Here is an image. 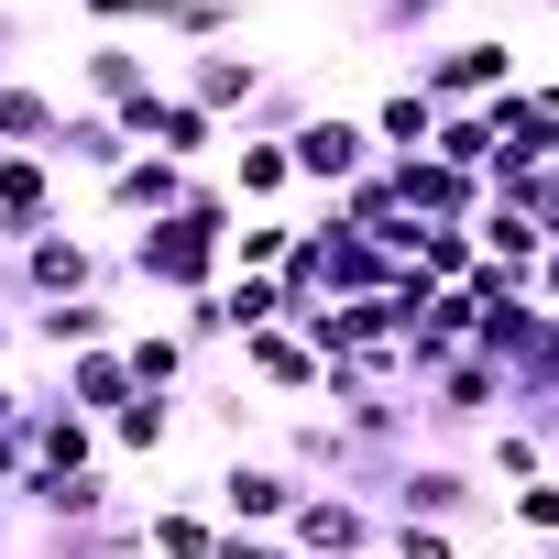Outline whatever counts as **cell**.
<instances>
[{"instance_id": "obj_10", "label": "cell", "mask_w": 559, "mask_h": 559, "mask_svg": "<svg viewBox=\"0 0 559 559\" xmlns=\"http://www.w3.org/2000/svg\"><path fill=\"white\" fill-rule=\"evenodd\" d=\"M286 548H297V559H373V548H384V515H373L362 493H330V483H319V493H297Z\"/></svg>"}, {"instance_id": "obj_8", "label": "cell", "mask_w": 559, "mask_h": 559, "mask_svg": "<svg viewBox=\"0 0 559 559\" xmlns=\"http://www.w3.org/2000/svg\"><path fill=\"white\" fill-rule=\"evenodd\" d=\"M0 504H12L23 526H110V515H132V504H121V483H110L99 461H88V472H45V461H34Z\"/></svg>"}, {"instance_id": "obj_40", "label": "cell", "mask_w": 559, "mask_h": 559, "mask_svg": "<svg viewBox=\"0 0 559 559\" xmlns=\"http://www.w3.org/2000/svg\"><path fill=\"white\" fill-rule=\"evenodd\" d=\"M0 319H23V252H0Z\"/></svg>"}, {"instance_id": "obj_34", "label": "cell", "mask_w": 559, "mask_h": 559, "mask_svg": "<svg viewBox=\"0 0 559 559\" xmlns=\"http://www.w3.org/2000/svg\"><path fill=\"white\" fill-rule=\"evenodd\" d=\"M187 352H230V308H219V286L209 297H176V319H165Z\"/></svg>"}, {"instance_id": "obj_31", "label": "cell", "mask_w": 559, "mask_h": 559, "mask_svg": "<svg viewBox=\"0 0 559 559\" xmlns=\"http://www.w3.org/2000/svg\"><path fill=\"white\" fill-rule=\"evenodd\" d=\"M493 504H504V537H526V548L559 537V472H537V483H515V493H493Z\"/></svg>"}, {"instance_id": "obj_43", "label": "cell", "mask_w": 559, "mask_h": 559, "mask_svg": "<svg viewBox=\"0 0 559 559\" xmlns=\"http://www.w3.org/2000/svg\"><path fill=\"white\" fill-rule=\"evenodd\" d=\"M12 548H23V515H12V504H0V559H12Z\"/></svg>"}, {"instance_id": "obj_21", "label": "cell", "mask_w": 559, "mask_h": 559, "mask_svg": "<svg viewBox=\"0 0 559 559\" xmlns=\"http://www.w3.org/2000/svg\"><path fill=\"white\" fill-rule=\"evenodd\" d=\"M56 406H78V417H110V406H132V373H121V341L110 352H78V362H56V384H45Z\"/></svg>"}, {"instance_id": "obj_41", "label": "cell", "mask_w": 559, "mask_h": 559, "mask_svg": "<svg viewBox=\"0 0 559 559\" xmlns=\"http://www.w3.org/2000/svg\"><path fill=\"white\" fill-rule=\"evenodd\" d=\"M12 45H23V12H0V78H12Z\"/></svg>"}, {"instance_id": "obj_6", "label": "cell", "mask_w": 559, "mask_h": 559, "mask_svg": "<svg viewBox=\"0 0 559 559\" xmlns=\"http://www.w3.org/2000/svg\"><path fill=\"white\" fill-rule=\"evenodd\" d=\"M286 165H297V198H341L362 165H373V132H362V110H308L297 132H286Z\"/></svg>"}, {"instance_id": "obj_1", "label": "cell", "mask_w": 559, "mask_h": 559, "mask_svg": "<svg viewBox=\"0 0 559 559\" xmlns=\"http://www.w3.org/2000/svg\"><path fill=\"white\" fill-rule=\"evenodd\" d=\"M230 274V252H219V230H198L187 209L176 219H143L121 252H110V286H143L154 308H176V297H209Z\"/></svg>"}, {"instance_id": "obj_46", "label": "cell", "mask_w": 559, "mask_h": 559, "mask_svg": "<svg viewBox=\"0 0 559 559\" xmlns=\"http://www.w3.org/2000/svg\"><path fill=\"white\" fill-rule=\"evenodd\" d=\"M373 559H384V548H373Z\"/></svg>"}, {"instance_id": "obj_9", "label": "cell", "mask_w": 559, "mask_h": 559, "mask_svg": "<svg viewBox=\"0 0 559 559\" xmlns=\"http://www.w3.org/2000/svg\"><path fill=\"white\" fill-rule=\"evenodd\" d=\"M99 286H110V252H99V230L56 219V230H34V241H23V308H56V297H99Z\"/></svg>"}, {"instance_id": "obj_38", "label": "cell", "mask_w": 559, "mask_h": 559, "mask_svg": "<svg viewBox=\"0 0 559 559\" xmlns=\"http://www.w3.org/2000/svg\"><path fill=\"white\" fill-rule=\"evenodd\" d=\"M209 559H297V548H286V526H219Z\"/></svg>"}, {"instance_id": "obj_26", "label": "cell", "mask_w": 559, "mask_h": 559, "mask_svg": "<svg viewBox=\"0 0 559 559\" xmlns=\"http://www.w3.org/2000/svg\"><path fill=\"white\" fill-rule=\"evenodd\" d=\"M252 0H165V34L154 45H241Z\"/></svg>"}, {"instance_id": "obj_2", "label": "cell", "mask_w": 559, "mask_h": 559, "mask_svg": "<svg viewBox=\"0 0 559 559\" xmlns=\"http://www.w3.org/2000/svg\"><path fill=\"white\" fill-rule=\"evenodd\" d=\"M395 78H406V88H417L428 110H493V99H504V88H515L526 67H515V45H504V34H450V45L406 56Z\"/></svg>"}, {"instance_id": "obj_45", "label": "cell", "mask_w": 559, "mask_h": 559, "mask_svg": "<svg viewBox=\"0 0 559 559\" xmlns=\"http://www.w3.org/2000/svg\"><path fill=\"white\" fill-rule=\"evenodd\" d=\"M548 23H559V0H548Z\"/></svg>"}, {"instance_id": "obj_3", "label": "cell", "mask_w": 559, "mask_h": 559, "mask_svg": "<svg viewBox=\"0 0 559 559\" xmlns=\"http://www.w3.org/2000/svg\"><path fill=\"white\" fill-rule=\"evenodd\" d=\"M384 515H417V526H450V537H483L504 504L472 483V461H439V450H406V472L384 483Z\"/></svg>"}, {"instance_id": "obj_32", "label": "cell", "mask_w": 559, "mask_h": 559, "mask_svg": "<svg viewBox=\"0 0 559 559\" xmlns=\"http://www.w3.org/2000/svg\"><path fill=\"white\" fill-rule=\"evenodd\" d=\"M428 154H439V165H461V176H493V132H483V110H439Z\"/></svg>"}, {"instance_id": "obj_39", "label": "cell", "mask_w": 559, "mask_h": 559, "mask_svg": "<svg viewBox=\"0 0 559 559\" xmlns=\"http://www.w3.org/2000/svg\"><path fill=\"white\" fill-rule=\"evenodd\" d=\"M23 472H34V439H23V428H0V493H12Z\"/></svg>"}, {"instance_id": "obj_22", "label": "cell", "mask_w": 559, "mask_h": 559, "mask_svg": "<svg viewBox=\"0 0 559 559\" xmlns=\"http://www.w3.org/2000/svg\"><path fill=\"white\" fill-rule=\"evenodd\" d=\"M23 439H34L45 472H88V461H99V417H78V406H56V395H34Z\"/></svg>"}, {"instance_id": "obj_28", "label": "cell", "mask_w": 559, "mask_h": 559, "mask_svg": "<svg viewBox=\"0 0 559 559\" xmlns=\"http://www.w3.org/2000/svg\"><path fill=\"white\" fill-rule=\"evenodd\" d=\"M297 252V209H241V230H230V274H274Z\"/></svg>"}, {"instance_id": "obj_27", "label": "cell", "mask_w": 559, "mask_h": 559, "mask_svg": "<svg viewBox=\"0 0 559 559\" xmlns=\"http://www.w3.org/2000/svg\"><path fill=\"white\" fill-rule=\"evenodd\" d=\"M308 110H319V88H297V78H263V88H252V110H241L230 132H241V143H286Z\"/></svg>"}, {"instance_id": "obj_14", "label": "cell", "mask_w": 559, "mask_h": 559, "mask_svg": "<svg viewBox=\"0 0 559 559\" xmlns=\"http://www.w3.org/2000/svg\"><path fill=\"white\" fill-rule=\"evenodd\" d=\"M132 319H121V297L99 286V297H56V308H23V341L45 352V362H78V352H110Z\"/></svg>"}, {"instance_id": "obj_30", "label": "cell", "mask_w": 559, "mask_h": 559, "mask_svg": "<svg viewBox=\"0 0 559 559\" xmlns=\"http://www.w3.org/2000/svg\"><path fill=\"white\" fill-rule=\"evenodd\" d=\"M219 308H230V341L286 330V286H274V274H219Z\"/></svg>"}, {"instance_id": "obj_36", "label": "cell", "mask_w": 559, "mask_h": 559, "mask_svg": "<svg viewBox=\"0 0 559 559\" xmlns=\"http://www.w3.org/2000/svg\"><path fill=\"white\" fill-rule=\"evenodd\" d=\"M78 23H88V34H143V45H154V34H165V0H78Z\"/></svg>"}, {"instance_id": "obj_33", "label": "cell", "mask_w": 559, "mask_h": 559, "mask_svg": "<svg viewBox=\"0 0 559 559\" xmlns=\"http://www.w3.org/2000/svg\"><path fill=\"white\" fill-rule=\"evenodd\" d=\"M406 263L428 274V286H461V274H472L483 252H472V230H428V219H417V252H406Z\"/></svg>"}, {"instance_id": "obj_24", "label": "cell", "mask_w": 559, "mask_h": 559, "mask_svg": "<svg viewBox=\"0 0 559 559\" xmlns=\"http://www.w3.org/2000/svg\"><path fill=\"white\" fill-rule=\"evenodd\" d=\"M56 121H67V99H56V88L0 78V154H45V143H56Z\"/></svg>"}, {"instance_id": "obj_11", "label": "cell", "mask_w": 559, "mask_h": 559, "mask_svg": "<svg viewBox=\"0 0 559 559\" xmlns=\"http://www.w3.org/2000/svg\"><path fill=\"white\" fill-rule=\"evenodd\" d=\"M78 88H88V110H132V99L165 88V56L143 34H88L78 45Z\"/></svg>"}, {"instance_id": "obj_5", "label": "cell", "mask_w": 559, "mask_h": 559, "mask_svg": "<svg viewBox=\"0 0 559 559\" xmlns=\"http://www.w3.org/2000/svg\"><path fill=\"white\" fill-rule=\"evenodd\" d=\"M297 493H319V483H297L274 450H219V472L198 483V504H209L219 526H286V515H297Z\"/></svg>"}, {"instance_id": "obj_18", "label": "cell", "mask_w": 559, "mask_h": 559, "mask_svg": "<svg viewBox=\"0 0 559 559\" xmlns=\"http://www.w3.org/2000/svg\"><path fill=\"white\" fill-rule=\"evenodd\" d=\"M176 428H187V395H132V406L99 417V450H121V461H165Z\"/></svg>"}, {"instance_id": "obj_25", "label": "cell", "mask_w": 559, "mask_h": 559, "mask_svg": "<svg viewBox=\"0 0 559 559\" xmlns=\"http://www.w3.org/2000/svg\"><path fill=\"white\" fill-rule=\"evenodd\" d=\"M362 132H373V154H428V132H439V110H428V99H417V88L395 78V88H384V99L362 110Z\"/></svg>"}, {"instance_id": "obj_42", "label": "cell", "mask_w": 559, "mask_h": 559, "mask_svg": "<svg viewBox=\"0 0 559 559\" xmlns=\"http://www.w3.org/2000/svg\"><path fill=\"white\" fill-rule=\"evenodd\" d=\"M12 352H23V319H0V373H12Z\"/></svg>"}, {"instance_id": "obj_15", "label": "cell", "mask_w": 559, "mask_h": 559, "mask_svg": "<svg viewBox=\"0 0 559 559\" xmlns=\"http://www.w3.org/2000/svg\"><path fill=\"white\" fill-rule=\"evenodd\" d=\"M241 352V384L263 395V406H319V352L297 341V330H252V341H230Z\"/></svg>"}, {"instance_id": "obj_17", "label": "cell", "mask_w": 559, "mask_h": 559, "mask_svg": "<svg viewBox=\"0 0 559 559\" xmlns=\"http://www.w3.org/2000/svg\"><path fill=\"white\" fill-rule=\"evenodd\" d=\"M121 373H132V395H187V384H198V352H187L165 319H154V330L132 319V330H121Z\"/></svg>"}, {"instance_id": "obj_23", "label": "cell", "mask_w": 559, "mask_h": 559, "mask_svg": "<svg viewBox=\"0 0 559 559\" xmlns=\"http://www.w3.org/2000/svg\"><path fill=\"white\" fill-rule=\"evenodd\" d=\"M187 417H198V428H209V439H219V450H252V439H263V417H274V406H263V395H252V384H241V373H230V384H198V395H187Z\"/></svg>"}, {"instance_id": "obj_44", "label": "cell", "mask_w": 559, "mask_h": 559, "mask_svg": "<svg viewBox=\"0 0 559 559\" xmlns=\"http://www.w3.org/2000/svg\"><path fill=\"white\" fill-rule=\"evenodd\" d=\"M537 559H559V537H548V548H537Z\"/></svg>"}, {"instance_id": "obj_29", "label": "cell", "mask_w": 559, "mask_h": 559, "mask_svg": "<svg viewBox=\"0 0 559 559\" xmlns=\"http://www.w3.org/2000/svg\"><path fill=\"white\" fill-rule=\"evenodd\" d=\"M483 472L515 493V483H537V472H548V439H537V428H515V417H493V428H483Z\"/></svg>"}, {"instance_id": "obj_20", "label": "cell", "mask_w": 559, "mask_h": 559, "mask_svg": "<svg viewBox=\"0 0 559 559\" xmlns=\"http://www.w3.org/2000/svg\"><path fill=\"white\" fill-rule=\"evenodd\" d=\"M230 209H297V165H286V143H241L230 132Z\"/></svg>"}, {"instance_id": "obj_16", "label": "cell", "mask_w": 559, "mask_h": 559, "mask_svg": "<svg viewBox=\"0 0 559 559\" xmlns=\"http://www.w3.org/2000/svg\"><path fill=\"white\" fill-rule=\"evenodd\" d=\"M45 165H56V176H78V187H99V176H121V165H132V132H121L110 110H88V99H78V110L56 121Z\"/></svg>"}, {"instance_id": "obj_19", "label": "cell", "mask_w": 559, "mask_h": 559, "mask_svg": "<svg viewBox=\"0 0 559 559\" xmlns=\"http://www.w3.org/2000/svg\"><path fill=\"white\" fill-rule=\"evenodd\" d=\"M219 548V515L198 493H154L143 504V559H209Z\"/></svg>"}, {"instance_id": "obj_7", "label": "cell", "mask_w": 559, "mask_h": 559, "mask_svg": "<svg viewBox=\"0 0 559 559\" xmlns=\"http://www.w3.org/2000/svg\"><path fill=\"white\" fill-rule=\"evenodd\" d=\"M187 165H165V154H132L121 176H99L88 187V209H78V230H143V219H176L187 209Z\"/></svg>"}, {"instance_id": "obj_13", "label": "cell", "mask_w": 559, "mask_h": 559, "mask_svg": "<svg viewBox=\"0 0 559 559\" xmlns=\"http://www.w3.org/2000/svg\"><path fill=\"white\" fill-rule=\"evenodd\" d=\"M165 88H176V99H198V110H209V121H219V132H230V121H241V110H252V88H263V67H252V56H241V45H187V56H176V78H165Z\"/></svg>"}, {"instance_id": "obj_12", "label": "cell", "mask_w": 559, "mask_h": 559, "mask_svg": "<svg viewBox=\"0 0 559 559\" xmlns=\"http://www.w3.org/2000/svg\"><path fill=\"white\" fill-rule=\"evenodd\" d=\"M56 219H78L67 176H56L45 154H0V252H23V241L56 230Z\"/></svg>"}, {"instance_id": "obj_4", "label": "cell", "mask_w": 559, "mask_h": 559, "mask_svg": "<svg viewBox=\"0 0 559 559\" xmlns=\"http://www.w3.org/2000/svg\"><path fill=\"white\" fill-rule=\"evenodd\" d=\"M406 406H417V439H439V461H450L461 439H483V428L504 417V373H493L483 352H461L450 373H428V384H406Z\"/></svg>"}, {"instance_id": "obj_37", "label": "cell", "mask_w": 559, "mask_h": 559, "mask_svg": "<svg viewBox=\"0 0 559 559\" xmlns=\"http://www.w3.org/2000/svg\"><path fill=\"white\" fill-rule=\"evenodd\" d=\"M439 12H450V0H373V23H362V34H373V45H417Z\"/></svg>"}, {"instance_id": "obj_35", "label": "cell", "mask_w": 559, "mask_h": 559, "mask_svg": "<svg viewBox=\"0 0 559 559\" xmlns=\"http://www.w3.org/2000/svg\"><path fill=\"white\" fill-rule=\"evenodd\" d=\"M384 559H472V537H450V526H417V515H384Z\"/></svg>"}]
</instances>
